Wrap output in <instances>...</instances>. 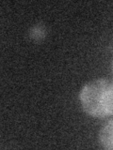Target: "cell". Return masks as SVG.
I'll use <instances>...</instances> for the list:
<instances>
[{
    "mask_svg": "<svg viewBox=\"0 0 113 150\" xmlns=\"http://www.w3.org/2000/svg\"><path fill=\"white\" fill-rule=\"evenodd\" d=\"M44 28H42L40 25H36L35 27H33L30 30V36L32 39L35 40H39V39H42L44 37Z\"/></svg>",
    "mask_w": 113,
    "mask_h": 150,
    "instance_id": "3",
    "label": "cell"
},
{
    "mask_svg": "<svg viewBox=\"0 0 113 150\" xmlns=\"http://www.w3.org/2000/svg\"><path fill=\"white\" fill-rule=\"evenodd\" d=\"M111 71H112V74H113V61H112V63H111Z\"/></svg>",
    "mask_w": 113,
    "mask_h": 150,
    "instance_id": "4",
    "label": "cell"
},
{
    "mask_svg": "<svg viewBox=\"0 0 113 150\" xmlns=\"http://www.w3.org/2000/svg\"><path fill=\"white\" fill-rule=\"evenodd\" d=\"M79 101L83 111L92 117L113 115V82L106 78L89 82L80 90Z\"/></svg>",
    "mask_w": 113,
    "mask_h": 150,
    "instance_id": "1",
    "label": "cell"
},
{
    "mask_svg": "<svg viewBox=\"0 0 113 150\" xmlns=\"http://www.w3.org/2000/svg\"><path fill=\"white\" fill-rule=\"evenodd\" d=\"M99 142L105 149H113V118L103 125L99 132Z\"/></svg>",
    "mask_w": 113,
    "mask_h": 150,
    "instance_id": "2",
    "label": "cell"
}]
</instances>
